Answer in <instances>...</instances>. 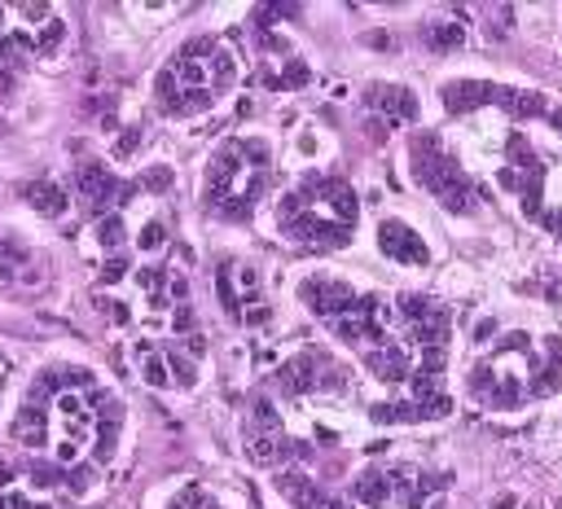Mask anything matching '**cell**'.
Here are the masks:
<instances>
[{
	"instance_id": "1",
	"label": "cell",
	"mask_w": 562,
	"mask_h": 509,
	"mask_svg": "<svg viewBox=\"0 0 562 509\" xmlns=\"http://www.w3.org/2000/svg\"><path fill=\"white\" fill-rule=\"evenodd\" d=\"M299 307L347 351L369 382L364 412L378 426H422L452 412V312L422 290H382L334 268L294 281Z\"/></svg>"
},
{
	"instance_id": "2",
	"label": "cell",
	"mask_w": 562,
	"mask_h": 509,
	"mask_svg": "<svg viewBox=\"0 0 562 509\" xmlns=\"http://www.w3.org/2000/svg\"><path fill=\"white\" fill-rule=\"evenodd\" d=\"M127 434L123 395L83 360H44L13 395L0 443V509H75Z\"/></svg>"
},
{
	"instance_id": "3",
	"label": "cell",
	"mask_w": 562,
	"mask_h": 509,
	"mask_svg": "<svg viewBox=\"0 0 562 509\" xmlns=\"http://www.w3.org/2000/svg\"><path fill=\"white\" fill-rule=\"evenodd\" d=\"M443 140L487 197H501L531 233L562 250V97L461 75L439 83Z\"/></svg>"
},
{
	"instance_id": "4",
	"label": "cell",
	"mask_w": 562,
	"mask_h": 509,
	"mask_svg": "<svg viewBox=\"0 0 562 509\" xmlns=\"http://www.w3.org/2000/svg\"><path fill=\"white\" fill-rule=\"evenodd\" d=\"M457 395L487 417H518L562 399V333L527 320L474 333Z\"/></svg>"
},
{
	"instance_id": "5",
	"label": "cell",
	"mask_w": 562,
	"mask_h": 509,
	"mask_svg": "<svg viewBox=\"0 0 562 509\" xmlns=\"http://www.w3.org/2000/svg\"><path fill=\"white\" fill-rule=\"evenodd\" d=\"M272 233L299 250H342L360 233V193L347 176L325 167H299L268 202Z\"/></svg>"
},
{
	"instance_id": "6",
	"label": "cell",
	"mask_w": 562,
	"mask_h": 509,
	"mask_svg": "<svg viewBox=\"0 0 562 509\" xmlns=\"http://www.w3.org/2000/svg\"><path fill=\"white\" fill-rule=\"evenodd\" d=\"M277 184V145L263 132H228L198 171V206L215 224H250Z\"/></svg>"
},
{
	"instance_id": "7",
	"label": "cell",
	"mask_w": 562,
	"mask_h": 509,
	"mask_svg": "<svg viewBox=\"0 0 562 509\" xmlns=\"http://www.w3.org/2000/svg\"><path fill=\"white\" fill-rule=\"evenodd\" d=\"M237 83H241L237 48L224 35L202 31V35H189L184 44H176L167 53V61L149 79V97H154V110L162 118L189 123V118L220 110L237 92Z\"/></svg>"
},
{
	"instance_id": "8",
	"label": "cell",
	"mask_w": 562,
	"mask_h": 509,
	"mask_svg": "<svg viewBox=\"0 0 562 509\" xmlns=\"http://www.w3.org/2000/svg\"><path fill=\"white\" fill-rule=\"evenodd\" d=\"M404 162H408L413 184H417L439 211L461 215V219L483 215L487 193H483L479 180L465 171V162L457 158V149L443 140V132H435V127L408 132V140H404Z\"/></svg>"
},
{
	"instance_id": "9",
	"label": "cell",
	"mask_w": 562,
	"mask_h": 509,
	"mask_svg": "<svg viewBox=\"0 0 562 509\" xmlns=\"http://www.w3.org/2000/svg\"><path fill=\"white\" fill-rule=\"evenodd\" d=\"M132 369L154 391H193L202 377V333L198 338H136Z\"/></svg>"
},
{
	"instance_id": "10",
	"label": "cell",
	"mask_w": 562,
	"mask_h": 509,
	"mask_svg": "<svg viewBox=\"0 0 562 509\" xmlns=\"http://www.w3.org/2000/svg\"><path fill=\"white\" fill-rule=\"evenodd\" d=\"M215 298L224 307V316L241 329H259L268 325L272 316V303H268V285H263V272L255 259L246 255H224L215 263Z\"/></svg>"
},
{
	"instance_id": "11",
	"label": "cell",
	"mask_w": 562,
	"mask_h": 509,
	"mask_svg": "<svg viewBox=\"0 0 562 509\" xmlns=\"http://www.w3.org/2000/svg\"><path fill=\"white\" fill-rule=\"evenodd\" d=\"M378 250L395 268H430V259H435L430 246H426V237L408 219H400V215H386L378 224Z\"/></svg>"
},
{
	"instance_id": "12",
	"label": "cell",
	"mask_w": 562,
	"mask_h": 509,
	"mask_svg": "<svg viewBox=\"0 0 562 509\" xmlns=\"http://www.w3.org/2000/svg\"><path fill=\"white\" fill-rule=\"evenodd\" d=\"M364 105L378 110L386 118V127H404V123H417L422 118V105H417V97L404 83H369Z\"/></svg>"
},
{
	"instance_id": "13",
	"label": "cell",
	"mask_w": 562,
	"mask_h": 509,
	"mask_svg": "<svg viewBox=\"0 0 562 509\" xmlns=\"http://www.w3.org/2000/svg\"><path fill=\"white\" fill-rule=\"evenodd\" d=\"M158 509H228L215 491H206L202 483H180V487H171L167 496H162V505Z\"/></svg>"
},
{
	"instance_id": "14",
	"label": "cell",
	"mask_w": 562,
	"mask_h": 509,
	"mask_svg": "<svg viewBox=\"0 0 562 509\" xmlns=\"http://www.w3.org/2000/svg\"><path fill=\"white\" fill-rule=\"evenodd\" d=\"M487 509H540V500H531V496H522V491H505V496H496Z\"/></svg>"
},
{
	"instance_id": "15",
	"label": "cell",
	"mask_w": 562,
	"mask_h": 509,
	"mask_svg": "<svg viewBox=\"0 0 562 509\" xmlns=\"http://www.w3.org/2000/svg\"><path fill=\"white\" fill-rule=\"evenodd\" d=\"M558 35H562V26H558Z\"/></svg>"
}]
</instances>
